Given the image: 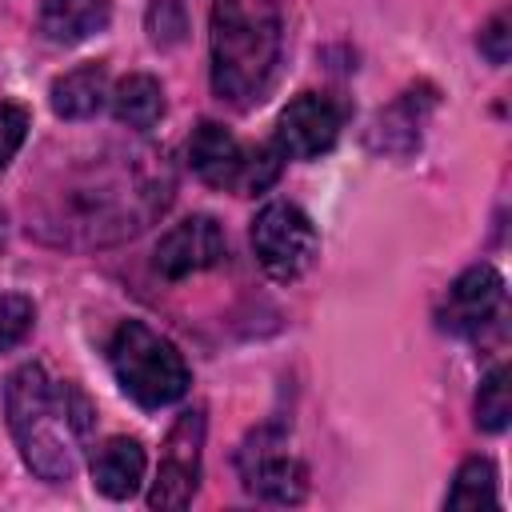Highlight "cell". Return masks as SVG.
<instances>
[{"label":"cell","mask_w":512,"mask_h":512,"mask_svg":"<svg viewBox=\"0 0 512 512\" xmlns=\"http://www.w3.org/2000/svg\"><path fill=\"white\" fill-rule=\"evenodd\" d=\"M24 132H28V112H24L20 104L0 100V168L20 152Z\"/></svg>","instance_id":"ffe728a7"},{"label":"cell","mask_w":512,"mask_h":512,"mask_svg":"<svg viewBox=\"0 0 512 512\" xmlns=\"http://www.w3.org/2000/svg\"><path fill=\"white\" fill-rule=\"evenodd\" d=\"M340 124H344V112L336 100H328L320 92H300L280 112L272 144L284 160H316L336 144Z\"/></svg>","instance_id":"9c48e42d"},{"label":"cell","mask_w":512,"mask_h":512,"mask_svg":"<svg viewBox=\"0 0 512 512\" xmlns=\"http://www.w3.org/2000/svg\"><path fill=\"white\" fill-rule=\"evenodd\" d=\"M508 416H512L508 368H492L488 380L480 384V396H476V420H480V428L500 432V428H508Z\"/></svg>","instance_id":"e0dca14e"},{"label":"cell","mask_w":512,"mask_h":512,"mask_svg":"<svg viewBox=\"0 0 512 512\" xmlns=\"http://www.w3.org/2000/svg\"><path fill=\"white\" fill-rule=\"evenodd\" d=\"M168 192L172 176L156 152L92 160L48 196L40 228L60 244H112L140 232L168 204Z\"/></svg>","instance_id":"6da1fadb"},{"label":"cell","mask_w":512,"mask_h":512,"mask_svg":"<svg viewBox=\"0 0 512 512\" xmlns=\"http://www.w3.org/2000/svg\"><path fill=\"white\" fill-rule=\"evenodd\" d=\"M480 52H484L492 64H504V60H508V16H496V20L480 32Z\"/></svg>","instance_id":"44dd1931"},{"label":"cell","mask_w":512,"mask_h":512,"mask_svg":"<svg viewBox=\"0 0 512 512\" xmlns=\"http://www.w3.org/2000/svg\"><path fill=\"white\" fill-rule=\"evenodd\" d=\"M112 16L108 0H44L36 28L48 44H80L92 32H100Z\"/></svg>","instance_id":"4fadbf2b"},{"label":"cell","mask_w":512,"mask_h":512,"mask_svg":"<svg viewBox=\"0 0 512 512\" xmlns=\"http://www.w3.org/2000/svg\"><path fill=\"white\" fill-rule=\"evenodd\" d=\"M280 152L276 144H264V148H244L224 124L216 120H204L196 124L192 140H188V164L192 172L212 184V188H224V192H240V196H256L264 192L276 172H280Z\"/></svg>","instance_id":"5b68a950"},{"label":"cell","mask_w":512,"mask_h":512,"mask_svg":"<svg viewBox=\"0 0 512 512\" xmlns=\"http://www.w3.org/2000/svg\"><path fill=\"white\" fill-rule=\"evenodd\" d=\"M236 464H240L244 488H248L252 496H260V500L296 504V500L304 496V488H308L304 464L288 452V440H284V432H276V428H256V432L244 440Z\"/></svg>","instance_id":"52a82bcc"},{"label":"cell","mask_w":512,"mask_h":512,"mask_svg":"<svg viewBox=\"0 0 512 512\" xmlns=\"http://www.w3.org/2000/svg\"><path fill=\"white\" fill-rule=\"evenodd\" d=\"M144 480V448L132 436H112L92 452V484L108 500H128Z\"/></svg>","instance_id":"7c38bea8"},{"label":"cell","mask_w":512,"mask_h":512,"mask_svg":"<svg viewBox=\"0 0 512 512\" xmlns=\"http://www.w3.org/2000/svg\"><path fill=\"white\" fill-rule=\"evenodd\" d=\"M184 8L180 0H152L148 8V32L156 44H180L184 40Z\"/></svg>","instance_id":"d6986e66"},{"label":"cell","mask_w":512,"mask_h":512,"mask_svg":"<svg viewBox=\"0 0 512 512\" xmlns=\"http://www.w3.org/2000/svg\"><path fill=\"white\" fill-rule=\"evenodd\" d=\"M108 96H112V116H116L120 124L136 128V132H148V128L164 116V92H160V84H156L152 76H144V72L124 76Z\"/></svg>","instance_id":"9a60e30c"},{"label":"cell","mask_w":512,"mask_h":512,"mask_svg":"<svg viewBox=\"0 0 512 512\" xmlns=\"http://www.w3.org/2000/svg\"><path fill=\"white\" fill-rule=\"evenodd\" d=\"M252 252L272 280H296L312 268L320 240H316L312 220L296 204L276 200L260 208L252 220Z\"/></svg>","instance_id":"8992f818"},{"label":"cell","mask_w":512,"mask_h":512,"mask_svg":"<svg viewBox=\"0 0 512 512\" xmlns=\"http://www.w3.org/2000/svg\"><path fill=\"white\" fill-rule=\"evenodd\" d=\"M200 448H204V412L188 408L168 428L160 468H156V480L148 492L152 508H188L192 504V496L200 488Z\"/></svg>","instance_id":"ba28073f"},{"label":"cell","mask_w":512,"mask_h":512,"mask_svg":"<svg viewBox=\"0 0 512 512\" xmlns=\"http://www.w3.org/2000/svg\"><path fill=\"white\" fill-rule=\"evenodd\" d=\"M280 60V20L268 4L216 0L212 8V88L236 108L264 100Z\"/></svg>","instance_id":"3957f363"},{"label":"cell","mask_w":512,"mask_h":512,"mask_svg":"<svg viewBox=\"0 0 512 512\" xmlns=\"http://www.w3.org/2000/svg\"><path fill=\"white\" fill-rule=\"evenodd\" d=\"M224 260V232L212 216H188L172 224L156 244V272L168 280L196 276Z\"/></svg>","instance_id":"30bf717a"},{"label":"cell","mask_w":512,"mask_h":512,"mask_svg":"<svg viewBox=\"0 0 512 512\" xmlns=\"http://www.w3.org/2000/svg\"><path fill=\"white\" fill-rule=\"evenodd\" d=\"M32 316H36V308H32V300H28V296L0 292V352L16 348V344L28 336Z\"/></svg>","instance_id":"ac0fdd59"},{"label":"cell","mask_w":512,"mask_h":512,"mask_svg":"<svg viewBox=\"0 0 512 512\" xmlns=\"http://www.w3.org/2000/svg\"><path fill=\"white\" fill-rule=\"evenodd\" d=\"M104 100H108V72L100 64L72 68L52 84V112L64 120H84L100 112Z\"/></svg>","instance_id":"5bb4252c"},{"label":"cell","mask_w":512,"mask_h":512,"mask_svg":"<svg viewBox=\"0 0 512 512\" xmlns=\"http://www.w3.org/2000/svg\"><path fill=\"white\" fill-rule=\"evenodd\" d=\"M4 404L24 464L44 480H68L92 432V408L84 392L52 380L40 364H24L8 376Z\"/></svg>","instance_id":"7a4b0ae2"},{"label":"cell","mask_w":512,"mask_h":512,"mask_svg":"<svg viewBox=\"0 0 512 512\" xmlns=\"http://www.w3.org/2000/svg\"><path fill=\"white\" fill-rule=\"evenodd\" d=\"M108 364L120 380V388L140 404V408H164L176 404L192 376L184 356L176 352L172 340H164L160 332H152L140 320H124L112 340H108Z\"/></svg>","instance_id":"277c9868"},{"label":"cell","mask_w":512,"mask_h":512,"mask_svg":"<svg viewBox=\"0 0 512 512\" xmlns=\"http://www.w3.org/2000/svg\"><path fill=\"white\" fill-rule=\"evenodd\" d=\"M496 500H500L496 496V468L488 460H480V456L464 460L460 472H456V480H452L448 508H468L472 512V508H488Z\"/></svg>","instance_id":"2e32d148"},{"label":"cell","mask_w":512,"mask_h":512,"mask_svg":"<svg viewBox=\"0 0 512 512\" xmlns=\"http://www.w3.org/2000/svg\"><path fill=\"white\" fill-rule=\"evenodd\" d=\"M500 300H504V280H500V272L488 268V264L468 268V272L448 288L444 308H440V324H444L448 332L472 336V332H480V328L496 316Z\"/></svg>","instance_id":"8fae6325"}]
</instances>
